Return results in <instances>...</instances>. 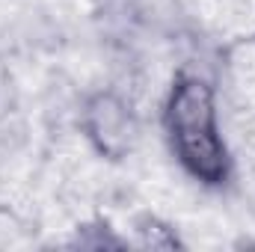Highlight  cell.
<instances>
[{
	"label": "cell",
	"mask_w": 255,
	"mask_h": 252,
	"mask_svg": "<svg viewBox=\"0 0 255 252\" xmlns=\"http://www.w3.org/2000/svg\"><path fill=\"white\" fill-rule=\"evenodd\" d=\"M163 127L178 163L196 181L208 187H220L232 175V157L220 133L217 119V95L214 86L199 74H178L166 107Z\"/></svg>",
	"instance_id": "obj_1"
},
{
	"label": "cell",
	"mask_w": 255,
	"mask_h": 252,
	"mask_svg": "<svg viewBox=\"0 0 255 252\" xmlns=\"http://www.w3.org/2000/svg\"><path fill=\"white\" fill-rule=\"evenodd\" d=\"M80 127L107 160H125L139 142V122L116 92H95L80 110Z\"/></svg>",
	"instance_id": "obj_2"
},
{
	"label": "cell",
	"mask_w": 255,
	"mask_h": 252,
	"mask_svg": "<svg viewBox=\"0 0 255 252\" xmlns=\"http://www.w3.org/2000/svg\"><path fill=\"white\" fill-rule=\"evenodd\" d=\"M133 232H136V244H139L142 250H178V247H181L175 229H169V226H166L163 220H157L154 214L136 217Z\"/></svg>",
	"instance_id": "obj_3"
}]
</instances>
